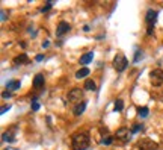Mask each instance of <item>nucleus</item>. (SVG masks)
I'll list each match as a JSON object with an SVG mask.
<instances>
[{"instance_id": "nucleus-1", "label": "nucleus", "mask_w": 163, "mask_h": 150, "mask_svg": "<svg viewBox=\"0 0 163 150\" xmlns=\"http://www.w3.org/2000/svg\"><path fill=\"white\" fill-rule=\"evenodd\" d=\"M73 150H86L89 147V135L86 132H77L71 138Z\"/></svg>"}, {"instance_id": "nucleus-2", "label": "nucleus", "mask_w": 163, "mask_h": 150, "mask_svg": "<svg viewBox=\"0 0 163 150\" xmlns=\"http://www.w3.org/2000/svg\"><path fill=\"white\" fill-rule=\"evenodd\" d=\"M127 64H129V61H127V58H125L122 53H118V55L113 58V68L118 71V73L125 70V68H127Z\"/></svg>"}, {"instance_id": "nucleus-3", "label": "nucleus", "mask_w": 163, "mask_h": 150, "mask_svg": "<svg viewBox=\"0 0 163 150\" xmlns=\"http://www.w3.org/2000/svg\"><path fill=\"white\" fill-rule=\"evenodd\" d=\"M83 99V89L80 88H73L68 93V102L73 103V105H80V100Z\"/></svg>"}, {"instance_id": "nucleus-4", "label": "nucleus", "mask_w": 163, "mask_h": 150, "mask_svg": "<svg viewBox=\"0 0 163 150\" xmlns=\"http://www.w3.org/2000/svg\"><path fill=\"white\" fill-rule=\"evenodd\" d=\"M150 80H151V83L154 87H160L163 83V70H160V68L153 70L150 73Z\"/></svg>"}, {"instance_id": "nucleus-5", "label": "nucleus", "mask_w": 163, "mask_h": 150, "mask_svg": "<svg viewBox=\"0 0 163 150\" xmlns=\"http://www.w3.org/2000/svg\"><path fill=\"white\" fill-rule=\"evenodd\" d=\"M139 149L140 150H157L159 149V144L155 141H153V140L145 138V140H140L139 141Z\"/></svg>"}, {"instance_id": "nucleus-6", "label": "nucleus", "mask_w": 163, "mask_h": 150, "mask_svg": "<svg viewBox=\"0 0 163 150\" xmlns=\"http://www.w3.org/2000/svg\"><path fill=\"white\" fill-rule=\"evenodd\" d=\"M157 17H159V12L154 11V9H148L146 11V15H145V21L148 27H154V23L157 21Z\"/></svg>"}, {"instance_id": "nucleus-7", "label": "nucleus", "mask_w": 163, "mask_h": 150, "mask_svg": "<svg viewBox=\"0 0 163 150\" xmlns=\"http://www.w3.org/2000/svg\"><path fill=\"white\" fill-rule=\"evenodd\" d=\"M129 132H131V131H129L127 127H121V129L116 131V133H115V138H116V140H120V141L127 142L130 140V133Z\"/></svg>"}, {"instance_id": "nucleus-8", "label": "nucleus", "mask_w": 163, "mask_h": 150, "mask_svg": "<svg viewBox=\"0 0 163 150\" xmlns=\"http://www.w3.org/2000/svg\"><path fill=\"white\" fill-rule=\"evenodd\" d=\"M69 29H71V26H69L67 21H60L59 24H58V29H56V35H58V36H62L64 34H67Z\"/></svg>"}, {"instance_id": "nucleus-9", "label": "nucleus", "mask_w": 163, "mask_h": 150, "mask_svg": "<svg viewBox=\"0 0 163 150\" xmlns=\"http://www.w3.org/2000/svg\"><path fill=\"white\" fill-rule=\"evenodd\" d=\"M92 59H94V52H88V53H85V55L80 56V64H82V65H88Z\"/></svg>"}, {"instance_id": "nucleus-10", "label": "nucleus", "mask_w": 163, "mask_h": 150, "mask_svg": "<svg viewBox=\"0 0 163 150\" xmlns=\"http://www.w3.org/2000/svg\"><path fill=\"white\" fill-rule=\"evenodd\" d=\"M21 87V82L18 79H12L9 80L8 83H6V88H8V91H15V89H18Z\"/></svg>"}, {"instance_id": "nucleus-11", "label": "nucleus", "mask_w": 163, "mask_h": 150, "mask_svg": "<svg viewBox=\"0 0 163 150\" xmlns=\"http://www.w3.org/2000/svg\"><path fill=\"white\" fill-rule=\"evenodd\" d=\"M33 87L35 88H43L44 87V76L43 74H36L33 78Z\"/></svg>"}, {"instance_id": "nucleus-12", "label": "nucleus", "mask_w": 163, "mask_h": 150, "mask_svg": "<svg viewBox=\"0 0 163 150\" xmlns=\"http://www.w3.org/2000/svg\"><path fill=\"white\" fill-rule=\"evenodd\" d=\"M2 140H3V141H8V142H12V141H15V137H14V133L12 132L6 131V132L2 135Z\"/></svg>"}, {"instance_id": "nucleus-13", "label": "nucleus", "mask_w": 163, "mask_h": 150, "mask_svg": "<svg viewBox=\"0 0 163 150\" xmlns=\"http://www.w3.org/2000/svg\"><path fill=\"white\" fill-rule=\"evenodd\" d=\"M88 74H89V68H88V67H83V68H80V70L76 73V78H77V79H82V78H86Z\"/></svg>"}, {"instance_id": "nucleus-14", "label": "nucleus", "mask_w": 163, "mask_h": 150, "mask_svg": "<svg viewBox=\"0 0 163 150\" xmlns=\"http://www.w3.org/2000/svg\"><path fill=\"white\" fill-rule=\"evenodd\" d=\"M85 108H86V102H82L80 105H76V109H74V115H80V114H83Z\"/></svg>"}, {"instance_id": "nucleus-15", "label": "nucleus", "mask_w": 163, "mask_h": 150, "mask_svg": "<svg viewBox=\"0 0 163 150\" xmlns=\"http://www.w3.org/2000/svg\"><path fill=\"white\" fill-rule=\"evenodd\" d=\"M113 106H115V108H113L115 112H121V111L124 109V102H122L121 99H118V100H115V105Z\"/></svg>"}, {"instance_id": "nucleus-16", "label": "nucleus", "mask_w": 163, "mask_h": 150, "mask_svg": "<svg viewBox=\"0 0 163 150\" xmlns=\"http://www.w3.org/2000/svg\"><path fill=\"white\" fill-rule=\"evenodd\" d=\"M85 89H89V91H94V89H97V85H95L94 80H86L85 82Z\"/></svg>"}, {"instance_id": "nucleus-17", "label": "nucleus", "mask_w": 163, "mask_h": 150, "mask_svg": "<svg viewBox=\"0 0 163 150\" xmlns=\"http://www.w3.org/2000/svg\"><path fill=\"white\" fill-rule=\"evenodd\" d=\"M15 64H29V59H27L26 55H20L15 58Z\"/></svg>"}, {"instance_id": "nucleus-18", "label": "nucleus", "mask_w": 163, "mask_h": 150, "mask_svg": "<svg viewBox=\"0 0 163 150\" xmlns=\"http://www.w3.org/2000/svg\"><path fill=\"white\" fill-rule=\"evenodd\" d=\"M148 112H150V111H148V108H146V106H144V108H139V109H137V115H139V117H142V118H145L146 115H148Z\"/></svg>"}, {"instance_id": "nucleus-19", "label": "nucleus", "mask_w": 163, "mask_h": 150, "mask_svg": "<svg viewBox=\"0 0 163 150\" xmlns=\"http://www.w3.org/2000/svg\"><path fill=\"white\" fill-rule=\"evenodd\" d=\"M41 106H39V103H38V97L35 96L33 99H32V111H38Z\"/></svg>"}, {"instance_id": "nucleus-20", "label": "nucleus", "mask_w": 163, "mask_h": 150, "mask_svg": "<svg viewBox=\"0 0 163 150\" xmlns=\"http://www.w3.org/2000/svg\"><path fill=\"white\" fill-rule=\"evenodd\" d=\"M112 141H113L112 137H106V138L101 140V144H103V146H109V144H112Z\"/></svg>"}, {"instance_id": "nucleus-21", "label": "nucleus", "mask_w": 163, "mask_h": 150, "mask_svg": "<svg viewBox=\"0 0 163 150\" xmlns=\"http://www.w3.org/2000/svg\"><path fill=\"white\" fill-rule=\"evenodd\" d=\"M140 58H142V52L137 49L136 53H135V59H133V62H139V61H140Z\"/></svg>"}, {"instance_id": "nucleus-22", "label": "nucleus", "mask_w": 163, "mask_h": 150, "mask_svg": "<svg viewBox=\"0 0 163 150\" xmlns=\"http://www.w3.org/2000/svg\"><path fill=\"white\" fill-rule=\"evenodd\" d=\"M52 6H53V3H52V2H47V5H45V8H43V9H41V12H48V11L52 9Z\"/></svg>"}, {"instance_id": "nucleus-23", "label": "nucleus", "mask_w": 163, "mask_h": 150, "mask_svg": "<svg viewBox=\"0 0 163 150\" xmlns=\"http://www.w3.org/2000/svg\"><path fill=\"white\" fill-rule=\"evenodd\" d=\"M140 129H142V127H140V124H135V126H133V129H131V133H137Z\"/></svg>"}, {"instance_id": "nucleus-24", "label": "nucleus", "mask_w": 163, "mask_h": 150, "mask_svg": "<svg viewBox=\"0 0 163 150\" xmlns=\"http://www.w3.org/2000/svg\"><path fill=\"white\" fill-rule=\"evenodd\" d=\"M11 109V106L9 105H5V106H2V109H0V114H5L6 111H9Z\"/></svg>"}, {"instance_id": "nucleus-25", "label": "nucleus", "mask_w": 163, "mask_h": 150, "mask_svg": "<svg viewBox=\"0 0 163 150\" xmlns=\"http://www.w3.org/2000/svg\"><path fill=\"white\" fill-rule=\"evenodd\" d=\"M2 97L3 99H11L12 97V94H11V91H5V93L2 94Z\"/></svg>"}, {"instance_id": "nucleus-26", "label": "nucleus", "mask_w": 163, "mask_h": 150, "mask_svg": "<svg viewBox=\"0 0 163 150\" xmlns=\"http://www.w3.org/2000/svg\"><path fill=\"white\" fill-rule=\"evenodd\" d=\"M35 59H36V62H41V61H44L45 58H44V55H36V58H35Z\"/></svg>"}, {"instance_id": "nucleus-27", "label": "nucleus", "mask_w": 163, "mask_h": 150, "mask_svg": "<svg viewBox=\"0 0 163 150\" xmlns=\"http://www.w3.org/2000/svg\"><path fill=\"white\" fill-rule=\"evenodd\" d=\"M5 20H6V12H5V11H2V23H3Z\"/></svg>"}, {"instance_id": "nucleus-28", "label": "nucleus", "mask_w": 163, "mask_h": 150, "mask_svg": "<svg viewBox=\"0 0 163 150\" xmlns=\"http://www.w3.org/2000/svg\"><path fill=\"white\" fill-rule=\"evenodd\" d=\"M48 44H50L48 41H44V43H43V47H47V46H48Z\"/></svg>"}, {"instance_id": "nucleus-29", "label": "nucleus", "mask_w": 163, "mask_h": 150, "mask_svg": "<svg viewBox=\"0 0 163 150\" xmlns=\"http://www.w3.org/2000/svg\"><path fill=\"white\" fill-rule=\"evenodd\" d=\"M5 150H9V149H5Z\"/></svg>"}]
</instances>
